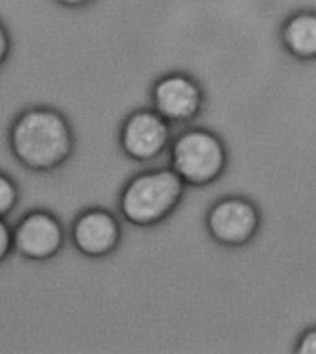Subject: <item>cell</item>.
<instances>
[{
    "label": "cell",
    "mask_w": 316,
    "mask_h": 354,
    "mask_svg": "<svg viewBox=\"0 0 316 354\" xmlns=\"http://www.w3.org/2000/svg\"><path fill=\"white\" fill-rule=\"evenodd\" d=\"M8 143L19 165L34 173H52L69 162L76 136L61 111L50 106H34L15 117Z\"/></svg>",
    "instance_id": "6da1fadb"
},
{
    "label": "cell",
    "mask_w": 316,
    "mask_h": 354,
    "mask_svg": "<svg viewBox=\"0 0 316 354\" xmlns=\"http://www.w3.org/2000/svg\"><path fill=\"white\" fill-rule=\"evenodd\" d=\"M184 195V180L172 169H150L132 176L122 187L119 214L133 227H157L178 209Z\"/></svg>",
    "instance_id": "7a4b0ae2"
},
{
    "label": "cell",
    "mask_w": 316,
    "mask_h": 354,
    "mask_svg": "<svg viewBox=\"0 0 316 354\" xmlns=\"http://www.w3.org/2000/svg\"><path fill=\"white\" fill-rule=\"evenodd\" d=\"M228 149L207 128H187L168 147V163L185 186L206 187L220 180L228 169Z\"/></svg>",
    "instance_id": "3957f363"
},
{
    "label": "cell",
    "mask_w": 316,
    "mask_h": 354,
    "mask_svg": "<svg viewBox=\"0 0 316 354\" xmlns=\"http://www.w3.org/2000/svg\"><path fill=\"white\" fill-rule=\"evenodd\" d=\"M150 102L152 110L170 124H187L204 111L206 91L196 76L185 71H170L154 82Z\"/></svg>",
    "instance_id": "277c9868"
},
{
    "label": "cell",
    "mask_w": 316,
    "mask_h": 354,
    "mask_svg": "<svg viewBox=\"0 0 316 354\" xmlns=\"http://www.w3.org/2000/svg\"><path fill=\"white\" fill-rule=\"evenodd\" d=\"M261 209L253 201L241 195H228L211 204L206 215L207 234L224 247H244L261 230Z\"/></svg>",
    "instance_id": "5b68a950"
},
{
    "label": "cell",
    "mask_w": 316,
    "mask_h": 354,
    "mask_svg": "<svg viewBox=\"0 0 316 354\" xmlns=\"http://www.w3.org/2000/svg\"><path fill=\"white\" fill-rule=\"evenodd\" d=\"M172 124L152 108L132 111L122 121L119 145L124 156L137 163H150L161 158L172 143Z\"/></svg>",
    "instance_id": "8992f818"
},
{
    "label": "cell",
    "mask_w": 316,
    "mask_h": 354,
    "mask_svg": "<svg viewBox=\"0 0 316 354\" xmlns=\"http://www.w3.org/2000/svg\"><path fill=\"white\" fill-rule=\"evenodd\" d=\"M65 230L58 215L32 209L13 228V252L28 261H48L61 252Z\"/></svg>",
    "instance_id": "52a82bcc"
},
{
    "label": "cell",
    "mask_w": 316,
    "mask_h": 354,
    "mask_svg": "<svg viewBox=\"0 0 316 354\" xmlns=\"http://www.w3.org/2000/svg\"><path fill=\"white\" fill-rule=\"evenodd\" d=\"M70 239L86 258H108L121 247L122 225L110 209L87 208L72 221Z\"/></svg>",
    "instance_id": "ba28073f"
},
{
    "label": "cell",
    "mask_w": 316,
    "mask_h": 354,
    "mask_svg": "<svg viewBox=\"0 0 316 354\" xmlns=\"http://www.w3.org/2000/svg\"><path fill=\"white\" fill-rule=\"evenodd\" d=\"M283 50L298 62L316 59V12L299 10L288 15L279 30Z\"/></svg>",
    "instance_id": "9c48e42d"
},
{
    "label": "cell",
    "mask_w": 316,
    "mask_h": 354,
    "mask_svg": "<svg viewBox=\"0 0 316 354\" xmlns=\"http://www.w3.org/2000/svg\"><path fill=\"white\" fill-rule=\"evenodd\" d=\"M21 192H19L17 182L13 180L10 174L0 171V219H6L12 212L17 208Z\"/></svg>",
    "instance_id": "30bf717a"
},
{
    "label": "cell",
    "mask_w": 316,
    "mask_h": 354,
    "mask_svg": "<svg viewBox=\"0 0 316 354\" xmlns=\"http://www.w3.org/2000/svg\"><path fill=\"white\" fill-rule=\"evenodd\" d=\"M13 252V228L6 223V219H0V263L12 256Z\"/></svg>",
    "instance_id": "8fae6325"
},
{
    "label": "cell",
    "mask_w": 316,
    "mask_h": 354,
    "mask_svg": "<svg viewBox=\"0 0 316 354\" xmlns=\"http://www.w3.org/2000/svg\"><path fill=\"white\" fill-rule=\"evenodd\" d=\"M294 351L298 354H316V326H309L299 334Z\"/></svg>",
    "instance_id": "7c38bea8"
},
{
    "label": "cell",
    "mask_w": 316,
    "mask_h": 354,
    "mask_svg": "<svg viewBox=\"0 0 316 354\" xmlns=\"http://www.w3.org/2000/svg\"><path fill=\"white\" fill-rule=\"evenodd\" d=\"M10 54H12V35L8 32L6 24L0 21V69L6 65Z\"/></svg>",
    "instance_id": "4fadbf2b"
},
{
    "label": "cell",
    "mask_w": 316,
    "mask_h": 354,
    "mask_svg": "<svg viewBox=\"0 0 316 354\" xmlns=\"http://www.w3.org/2000/svg\"><path fill=\"white\" fill-rule=\"evenodd\" d=\"M54 2L63 8H83V6H89V4L95 2V0H54Z\"/></svg>",
    "instance_id": "5bb4252c"
}]
</instances>
